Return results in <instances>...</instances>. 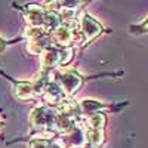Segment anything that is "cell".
<instances>
[{"mask_svg":"<svg viewBox=\"0 0 148 148\" xmlns=\"http://www.w3.org/2000/svg\"><path fill=\"white\" fill-rule=\"evenodd\" d=\"M49 82H56L65 95H73L80 89L83 80L74 71H62L61 73L59 70H55L49 74Z\"/></svg>","mask_w":148,"mask_h":148,"instance_id":"cell-1","label":"cell"},{"mask_svg":"<svg viewBox=\"0 0 148 148\" xmlns=\"http://www.w3.org/2000/svg\"><path fill=\"white\" fill-rule=\"evenodd\" d=\"M56 116H58V113L55 111V108L42 105V107H37L31 111L30 123L39 130H47L49 127L53 126Z\"/></svg>","mask_w":148,"mask_h":148,"instance_id":"cell-2","label":"cell"},{"mask_svg":"<svg viewBox=\"0 0 148 148\" xmlns=\"http://www.w3.org/2000/svg\"><path fill=\"white\" fill-rule=\"evenodd\" d=\"M80 31L84 37V43L92 42L96 36H99L102 33V27L99 22H96L92 16L83 14L80 18Z\"/></svg>","mask_w":148,"mask_h":148,"instance_id":"cell-3","label":"cell"},{"mask_svg":"<svg viewBox=\"0 0 148 148\" xmlns=\"http://www.w3.org/2000/svg\"><path fill=\"white\" fill-rule=\"evenodd\" d=\"M43 98L47 104H52V105H58L62 99H65V93L62 92L61 86L56 82H49L45 88L43 92Z\"/></svg>","mask_w":148,"mask_h":148,"instance_id":"cell-4","label":"cell"},{"mask_svg":"<svg viewBox=\"0 0 148 148\" xmlns=\"http://www.w3.org/2000/svg\"><path fill=\"white\" fill-rule=\"evenodd\" d=\"M45 15L46 10L40 6H30L27 8L25 12V22L28 27H36V28H43L45 25Z\"/></svg>","mask_w":148,"mask_h":148,"instance_id":"cell-5","label":"cell"},{"mask_svg":"<svg viewBox=\"0 0 148 148\" xmlns=\"http://www.w3.org/2000/svg\"><path fill=\"white\" fill-rule=\"evenodd\" d=\"M77 125V119L74 116H64V114H58L56 119H55V123H53V129L56 132H61V133H68L74 129V126Z\"/></svg>","mask_w":148,"mask_h":148,"instance_id":"cell-6","label":"cell"},{"mask_svg":"<svg viewBox=\"0 0 148 148\" xmlns=\"http://www.w3.org/2000/svg\"><path fill=\"white\" fill-rule=\"evenodd\" d=\"M40 62L43 68H53L56 65H59V53L56 49L49 46L47 49L42 52L40 55Z\"/></svg>","mask_w":148,"mask_h":148,"instance_id":"cell-7","label":"cell"},{"mask_svg":"<svg viewBox=\"0 0 148 148\" xmlns=\"http://www.w3.org/2000/svg\"><path fill=\"white\" fill-rule=\"evenodd\" d=\"M55 111L58 114H64V116H74L76 117V114L80 111V107L76 101L70 99V98H65V99H62L56 107H55Z\"/></svg>","mask_w":148,"mask_h":148,"instance_id":"cell-8","label":"cell"},{"mask_svg":"<svg viewBox=\"0 0 148 148\" xmlns=\"http://www.w3.org/2000/svg\"><path fill=\"white\" fill-rule=\"evenodd\" d=\"M84 138H86V144L98 148L104 142V132L99 129H89L88 127L84 130Z\"/></svg>","mask_w":148,"mask_h":148,"instance_id":"cell-9","label":"cell"},{"mask_svg":"<svg viewBox=\"0 0 148 148\" xmlns=\"http://www.w3.org/2000/svg\"><path fill=\"white\" fill-rule=\"evenodd\" d=\"M15 96L18 99H31V98H36L34 95V89L31 83H18L15 86Z\"/></svg>","mask_w":148,"mask_h":148,"instance_id":"cell-10","label":"cell"},{"mask_svg":"<svg viewBox=\"0 0 148 148\" xmlns=\"http://www.w3.org/2000/svg\"><path fill=\"white\" fill-rule=\"evenodd\" d=\"M47 47H49V43H46V39L42 37V39H37V40H31L27 45V51L31 55H42V52Z\"/></svg>","mask_w":148,"mask_h":148,"instance_id":"cell-11","label":"cell"},{"mask_svg":"<svg viewBox=\"0 0 148 148\" xmlns=\"http://www.w3.org/2000/svg\"><path fill=\"white\" fill-rule=\"evenodd\" d=\"M80 107H82V110H83V113L92 116V114L98 113L99 110H102V108H104V104L98 102V101H95V99H83L82 104H80Z\"/></svg>","mask_w":148,"mask_h":148,"instance_id":"cell-12","label":"cell"},{"mask_svg":"<svg viewBox=\"0 0 148 148\" xmlns=\"http://www.w3.org/2000/svg\"><path fill=\"white\" fill-rule=\"evenodd\" d=\"M104 125H105V116L101 114V113H95V114L89 116V119H88V127L89 129H99V130H102Z\"/></svg>","mask_w":148,"mask_h":148,"instance_id":"cell-13","label":"cell"},{"mask_svg":"<svg viewBox=\"0 0 148 148\" xmlns=\"http://www.w3.org/2000/svg\"><path fill=\"white\" fill-rule=\"evenodd\" d=\"M59 53V65H67L70 64V61L74 56V49L73 47H61V51H58Z\"/></svg>","mask_w":148,"mask_h":148,"instance_id":"cell-14","label":"cell"},{"mask_svg":"<svg viewBox=\"0 0 148 148\" xmlns=\"http://www.w3.org/2000/svg\"><path fill=\"white\" fill-rule=\"evenodd\" d=\"M31 148H53V144L46 139H36L31 142Z\"/></svg>","mask_w":148,"mask_h":148,"instance_id":"cell-15","label":"cell"},{"mask_svg":"<svg viewBox=\"0 0 148 148\" xmlns=\"http://www.w3.org/2000/svg\"><path fill=\"white\" fill-rule=\"evenodd\" d=\"M141 27H142V28H144V30H148V18H147V19H145V22H144V24H142V25H141Z\"/></svg>","mask_w":148,"mask_h":148,"instance_id":"cell-16","label":"cell"},{"mask_svg":"<svg viewBox=\"0 0 148 148\" xmlns=\"http://www.w3.org/2000/svg\"><path fill=\"white\" fill-rule=\"evenodd\" d=\"M53 148H59V145H56V144H53Z\"/></svg>","mask_w":148,"mask_h":148,"instance_id":"cell-17","label":"cell"}]
</instances>
